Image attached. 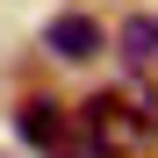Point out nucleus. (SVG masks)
Masks as SVG:
<instances>
[{"label": "nucleus", "instance_id": "f257e3e1", "mask_svg": "<svg viewBox=\"0 0 158 158\" xmlns=\"http://www.w3.org/2000/svg\"><path fill=\"white\" fill-rule=\"evenodd\" d=\"M86 137L101 144V158H144L158 151V94L122 79V86H101L86 101Z\"/></svg>", "mask_w": 158, "mask_h": 158}, {"label": "nucleus", "instance_id": "20e7f679", "mask_svg": "<svg viewBox=\"0 0 158 158\" xmlns=\"http://www.w3.org/2000/svg\"><path fill=\"white\" fill-rule=\"evenodd\" d=\"M115 43H122L129 65H151V58H158V15H129L122 29H115Z\"/></svg>", "mask_w": 158, "mask_h": 158}, {"label": "nucleus", "instance_id": "39448f33", "mask_svg": "<svg viewBox=\"0 0 158 158\" xmlns=\"http://www.w3.org/2000/svg\"><path fill=\"white\" fill-rule=\"evenodd\" d=\"M58 158H101V144H94V137H79V144H58Z\"/></svg>", "mask_w": 158, "mask_h": 158}, {"label": "nucleus", "instance_id": "f03ea898", "mask_svg": "<svg viewBox=\"0 0 158 158\" xmlns=\"http://www.w3.org/2000/svg\"><path fill=\"white\" fill-rule=\"evenodd\" d=\"M15 129H22V144H36V151H58V144H65V108H58L50 94H29V101L15 108Z\"/></svg>", "mask_w": 158, "mask_h": 158}, {"label": "nucleus", "instance_id": "7ed1b4c3", "mask_svg": "<svg viewBox=\"0 0 158 158\" xmlns=\"http://www.w3.org/2000/svg\"><path fill=\"white\" fill-rule=\"evenodd\" d=\"M43 50H58V58H101V22L94 15H58V22H50V29H43Z\"/></svg>", "mask_w": 158, "mask_h": 158}]
</instances>
